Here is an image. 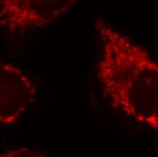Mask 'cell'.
<instances>
[{"label": "cell", "mask_w": 158, "mask_h": 157, "mask_svg": "<svg viewBox=\"0 0 158 157\" xmlns=\"http://www.w3.org/2000/svg\"><path fill=\"white\" fill-rule=\"evenodd\" d=\"M95 27L101 46L96 76L104 97L135 125L158 131V63L101 17Z\"/></svg>", "instance_id": "1"}, {"label": "cell", "mask_w": 158, "mask_h": 157, "mask_svg": "<svg viewBox=\"0 0 158 157\" xmlns=\"http://www.w3.org/2000/svg\"><path fill=\"white\" fill-rule=\"evenodd\" d=\"M75 0H2L0 25L8 32L39 28L70 11Z\"/></svg>", "instance_id": "2"}, {"label": "cell", "mask_w": 158, "mask_h": 157, "mask_svg": "<svg viewBox=\"0 0 158 157\" xmlns=\"http://www.w3.org/2000/svg\"><path fill=\"white\" fill-rule=\"evenodd\" d=\"M36 87L31 77L19 66L7 61L0 63V124H15L30 107Z\"/></svg>", "instance_id": "3"}, {"label": "cell", "mask_w": 158, "mask_h": 157, "mask_svg": "<svg viewBox=\"0 0 158 157\" xmlns=\"http://www.w3.org/2000/svg\"><path fill=\"white\" fill-rule=\"evenodd\" d=\"M0 157H49L43 152L27 147L7 151Z\"/></svg>", "instance_id": "4"}]
</instances>
